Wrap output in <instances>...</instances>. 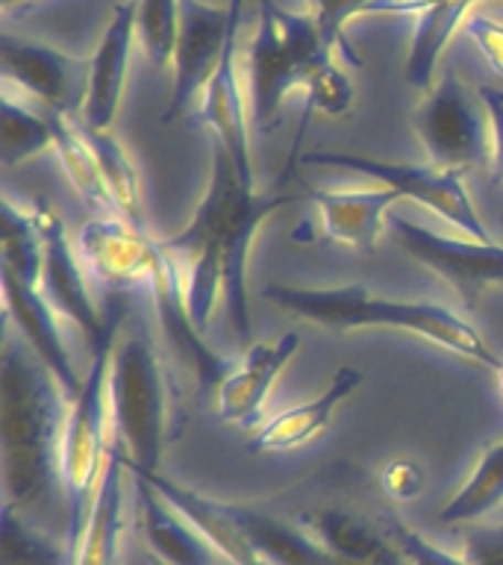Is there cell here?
<instances>
[{"mask_svg": "<svg viewBox=\"0 0 503 565\" xmlns=\"http://www.w3.org/2000/svg\"><path fill=\"white\" fill-rule=\"evenodd\" d=\"M289 203H295V194H259L256 185H247L227 150L215 145L210 183L189 227L171 238H159L162 250L174 256L194 324L203 333L210 327L218 295L224 291L238 339L250 342V307H247L250 242L256 230Z\"/></svg>", "mask_w": 503, "mask_h": 565, "instance_id": "1", "label": "cell"}, {"mask_svg": "<svg viewBox=\"0 0 503 565\" xmlns=\"http://www.w3.org/2000/svg\"><path fill=\"white\" fill-rule=\"evenodd\" d=\"M71 401L60 380L12 330L0 348V471L3 507L39 524L65 501L62 439Z\"/></svg>", "mask_w": 503, "mask_h": 565, "instance_id": "2", "label": "cell"}, {"mask_svg": "<svg viewBox=\"0 0 503 565\" xmlns=\"http://www.w3.org/2000/svg\"><path fill=\"white\" fill-rule=\"evenodd\" d=\"M274 307L312 324L330 330H356V327H395L406 333L424 335L445 351L468 356L485 369L497 371L503 365L501 356L485 344L471 321H465L448 307L430 300H404L377 295L368 286H330V289H303V286H282L274 282L263 291Z\"/></svg>", "mask_w": 503, "mask_h": 565, "instance_id": "3", "label": "cell"}, {"mask_svg": "<svg viewBox=\"0 0 503 565\" xmlns=\"http://www.w3.org/2000/svg\"><path fill=\"white\" fill-rule=\"evenodd\" d=\"M115 433L132 466L159 471L168 445V380L145 327H130L115 344L109 369Z\"/></svg>", "mask_w": 503, "mask_h": 565, "instance_id": "4", "label": "cell"}, {"mask_svg": "<svg viewBox=\"0 0 503 565\" xmlns=\"http://www.w3.org/2000/svg\"><path fill=\"white\" fill-rule=\"evenodd\" d=\"M127 295L121 291H106L104 318L106 324L95 344L88 348V371L83 377L79 395L71 401L68 424H65V439H62V480L74 501V512L79 519V507L92 503L97 480L104 475L106 457V404H109V369H113V353L118 344V330L127 318Z\"/></svg>", "mask_w": 503, "mask_h": 565, "instance_id": "5", "label": "cell"}, {"mask_svg": "<svg viewBox=\"0 0 503 565\" xmlns=\"http://www.w3.org/2000/svg\"><path fill=\"white\" fill-rule=\"evenodd\" d=\"M415 136L421 139L430 166L441 171H468L483 166L492 150L489 113L480 95L462 83L457 71H445L413 113Z\"/></svg>", "mask_w": 503, "mask_h": 565, "instance_id": "6", "label": "cell"}, {"mask_svg": "<svg viewBox=\"0 0 503 565\" xmlns=\"http://www.w3.org/2000/svg\"><path fill=\"white\" fill-rule=\"evenodd\" d=\"M300 166H333L351 168L360 174L374 177L386 189H395L400 198L421 203L439 218L477 238V242H492L483 218L477 215L474 203L468 198L462 174L457 171H441L436 166H406V162H388V159H374L365 153H351V150H312L300 157Z\"/></svg>", "mask_w": 503, "mask_h": 565, "instance_id": "7", "label": "cell"}, {"mask_svg": "<svg viewBox=\"0 0 503 565\" xmlns=\"http://www.w3.org/2000/svg\"><path fill=\"white\" fill-rule=\"evenodd\" d=\"M392 230L397 245L415 263H421L424 268L450 282V289L457 291L465 307H474L485 286L503 282V245L477 242L471 236H441L400 215L392 218Z\"/></svg>", "mask_w": 503, "mask_h": 565, "instance_id": "8", "label": "cell"}, {"mask_svg": "<svg viewBox=\"0 0 503 565\" xmlns=\"http://www.w3.org/2000/svg\"><path fill=\"white\" fill-rule=\"evenodd\" d=\"M245 0H229L227 7H210L203 0H180V35L174 51V92L171 104L162 113V121L171 124L189 109L194 97L206 92L212 74L227 51L229 30Z\"/></svg>", "mask_w": 503, "mask_h": 565, "instance_id": "9", "label": "cell"}, {"mask_svg": "<svg viewBox=\"0 0 503 565\" xmlns=\"http://www.w3.org/2000/svg\"><path fill=\"white\" fill-rule=\"evenodd\" d=\"M0 65L3 83L18 86L35 97L44 109L74 115L86 106L88 92V62L71 60L68 53L56 51L51 44L33 42L24 35H0Z\"/></svg>", "mask_w": 503, "mask_h": 565, "instance_id": "10", "label": "cell"}, {"mask_svg": "<svg viewBox=\"0 0 503 565\" xmlns=\"http://www.w3.org/2000/svg\"><path fill=\"white\" fill-rule=\"evenodd\" d=\"M148 295L153 298L159 327H162L171 351L192 369L203 395H210V392L218 395L221 383L233 371V362L227 356H221L212 344H206L203 330L194 324L192 309H189V300H185L180 268H176L174 256L162 250V245H159V259L157 268H153V277H150Z\"/></svg>", "mask_w": 503, "mask_h": 565, "instance_id": "11", "label": "cell"}, {"mask_svg": "<svg viewBox=\"0 0 503 565\" xmlns=\"http://www.w3.org/2000/svg\"><path fill=\"white\" fill-rule=\"evenodd\" d=\"M35 221H39V230H42V282L39 289L47 298L56 312H60L65 321L77 327L79 333L86 335L88 348L95 344V339L104 330L106 318L104 309L97 307L95 295L88 289V280L83 268H79V259L74 254L68 238V227L51 203H39L35 206Z\"/></svg>", "mask_w": 503, "mask_h": 565, "instance_id": "12", "label": "cell"}, {"mask_svg": "<svg viewBox=\"0 0 503 565\" xmlns=\"http://www.w3.org/2000/svg\"><path fill=\"white\" fill-rule=\"evenodd\" d=\"M79 256L106 291L127 295L150 286L159 245L124 218H92L79 230Z\"/></svg>", "mask_w": 503, "mask_h": 565, "instance_id": "13", "label": "cell"}, {"mask_svg": "<svg viewBox=\"0 0 503 565\" xmlns=\"http://www.w3.org/2000/svg\"><path fill=\"white\" fill-rule=\"evenodd\" d=\"M247 77H250V109L263 127H274L286 95L295 86L307 83L303 65L274 18L271 0H259V26L247 51Z\"/></svg>", "mask_w": 503, "mask_h": 565, "instance_id": "14", "label": "cell"}, {"mask_svg": "<svg viewBox=\"0 0 503 565\" xmlns=\"http://www.w3.org/2000/svg\"><path fill=\"white\" fill-rule=\"evenodd\" d=\"M136 15H139V0H121L100 39V47L88 60V92L79 118L92 130L109 132L118 118V106L127 86V68H130L132 39H136Z\"/></svg>", "mask_w": 503, "mask_h": 565, "instance_id": "15", "label": "cell"}, {"mask_svg": "<svg viewBox=\"0 0 503 565\" xmlns=\"http://www.w3.org/2000/svg\"><path fill=\"white\" fill-rule=\"evenodd\" d=\"M242 9L238 7L233 30H229L227 51L221 56L218 71L212 74L210 86L203 92L201 100V124H206L218 145L229 153L233 166L238 168V174L247 185H256L254 177V157H250V130H247V100L238 83V56H236V42H238V21H242Z\"/></svg>", "mask_w": 503, "mask_h": 565, "instance_id": "16", "label": "cell"}, {"mask_svg": "<svg viewBox=\"0 0 503 565\" xmlns=\"http://www.w3.org/2000/svg\"><path fill=\"white\" fill-rule=\"evenodd\" d=\"M0 282H3V300H7V318L18 327V333L24 335V342L33 348L35 356L51 369L53 377L60 380L68 401H74L83 388V377L74 369L68 348L62 342L56 309L47 303L39 286H30L3 265H0Z\"/></svg>", "mask_w": 503, "mask_h": 565, "instance_id": "17", "label": "cell"}, {"mask_svg": "<svg viewBox=\"0 0 503 565\" xmlns=\"http://www.w3.org/2000/svg\"><path fill=\"white\" fill-rule=\"evenodd\" d=\"M127 454V450H124ZM127 468L136 471L139 477H145L153 489H157L162 498H165L171 507H174L180 515H183L189 524H192L197 533H201L206 542L212 545V551H218L229 565H268L259 547L250 542V536L245 533V527L238 524L236 507L229 503H218L203 498V494L185 489L176 480L165 477L162 471H150V468L132 466L130 457H127Z\"/></svg>", "mask_w": 503, "mask_h": 565, "instance_id": "18", "label": "cell"}, {"mask_svg": "<svg viewBox=\"0 0 503 565\" xmlns=\"http://www.w3.org/2000/svg\"><path fill=\"white\" fill-rule=\"evenodd\" d=\"M298 333H282L271 344H247V353L242 356V362L233 365V371H229L227 380L218 388L221 422L238 424V427H247V430L256 427L274 380L289 365L291 356L298 353Z\"/></svg>", "mask_w": 503, "mask_h": 565, "instance_id": "19", "label": "cell"}, {"mask_svg": "<svg viewBox=\"0 0 503 565\" xmlns=\"http://www.w3.org/2000/svg\"><path fill=\"white\" fill-rule=\"evenodd\" d=\"M309 201L315 203L324 233L339 245L371 250L377 245L386 212L400 201L395 189H312Z\"/></svg>", "mask_w": 503, "mask_h": 565, "instance_id": "20", "label": "cell"}, {"mask_svg": "<svg viewBox=\"0 0 503 565\" xmlns=\"http://www.w3.org/2000/svg\"><path fill=\"white\" fill-rule=\"evenodd\" d=\"M309 536H315L327 551L356 565H409L397 545L395 524L379 530L374 521L347 510H312L298 521Z\"/></svg>", "mask_w": 503, "mask_h": 565, "instance_id": "21", "label": "cell"}, {"mask_svg": "<svg viewBox=\"0 0 503 565\" xmlns=\"http://www.w3.org/2000/svg\"><path fill=\"white\" fill-rule=\"evenodd\" d=\"M362 377L365 374L356 369L335 371V377L330 380V386L321 395L274 415L271 422H265L259 430H254V436L247 441L250 454H280V450H295L307 445L309 439H315L318 433L330 424L335 409L362 386Z\"/></svg>", "mask_w": 503, "mask_h": 565, "instance_id": "22", "label": "cell"}, {"mask_svg": "<svg viewBox=\"0 0 503 565\" xmlns=\"http://www.w3.org/2000/svg\"><path fill=\"white\" fill-rule=\"evenodd\" d=\"M124 475H127V454L115 445L109 448L104 475L97 480L92 503L86 507L74 565H118L124 530Z\"/></svg>", "mask_w": 503, "mask_h": 565, "instance_id": "23", "label": "cell"}, {"mask_svg": "<svg viewBox=\"0 0 503 565\" xmlns=\"http://www.w3.org/2000/svg\"><path fill=\"white\" fill-rule=\"evenodd\" d=\"M130 471V468H127ZM139 489L141 530L148 539L150 556L165 565H212V545L153 489V486L130 471Z\"/></svg>", "mask_w": 503, "mask_h": 565, "instance_id": "24", "label": "cell"}, {"mask_svg": "<svg viewBox=\"0 0 503 565\" xmlns=\"http://www.w3.org/2000/svg\"><path fill=\"white\" fill-rule=\"evenodd\" d=\"M236 519L250 542L259 547V554L268 559V565H356L327 551L300 524H289L250 507H236Z\"/></svg>", "mask_w": 503, "mask_h": 565, "instance_id": "25", "label": "cell"}, {"mask_svg": "<svg viewBox=\"0 0 503 565\" xmlns=\"http://www.w3.org/2000/svg\"><path fill=\"white\" fill-rule=\"evenodd\" d=\"M53 124V150L62 162V171L71 180V185L77 189L79 201L86 203L88 210L97 212V218H121L118 203L113 201V194L106 189L104 177L97 171L95 157L88 153L86 141L79 136V124L74 115H62L47 109Z\"/></svg>", "mask_w": 503, "mask_h": 565, "instance_id": "26", "label": "cell"}, {"mask_svg": "<svg viewBox=\"0 0 503 565\" xmlns=\"http://www.w3.org/2000/svg\"><path fill=\"white\" fill-rule=\"evenodd\" d=\"M474 7V0H450L441 7H432L418 15L415 24L413 47L406 60V83H413L421 92H430L436 86V68H439L441 51L448 47L450 35L457 33L459 24H465L468 12Z\"/></svg>", "mask_w": 503, "mask_h": 565, "instance_id": "27", "label": "cell"}, {"mask_svg": "<svg viewBox=\"0 0 503 565\" xmlns=\"http://www.w3.org/2000/svg\"><path fill=\"white\" fill-rule=\"evenodd\" d=\"M503 503V441L485 445L474 471L459 492L441 507L445 524H477Z\"/></svg>", "mask_w": 503, "mask_h": 565, "instance_id": "28", "label": "cell"}, {"mask_svg": "<svg viewBox=\"0 0 503 565\" xmlns=\"http://www.w3.org/2000/svg\"><path fill=\"white\" fill-rule=\"evenodd\" d=\"M53 148V124L47 109H30L24 100L3 88L0 95V162L15 168L26 159L39 157L42 150Z\"/></svg>", "mask_w": 503, "mask_h": 565, "instance_id": "29", "label": "cell"}, {"mask_svg": "<svg viewBox=\"0 0 503 565\" xmlns=\"http://www.w3.org/2000/svg\"><path fill=\"white\" fill-rule=\"evenodd\" d=\"M79 136L86 141L88 153L95 157L97 171L104 177L106 189L113 194V201L118 203L121 210V218L132 227L141 230V206H139V174H136V166L127 157V150L115 136L100 130H92L88 124H83V118H77Z\"/></svg>", "mask_w": 503, "mask_h": 565, "instance_id": "30", "label": "cell"}, {"mask_svg": "<svg viewBox=\"0 0 503 565\" xmlns=\"http://www.w3.org/2000/svg\"><path fill=\"white\" fill-rule=\"evenodd\" d=\"M0 265L15 271L30 286L42 282V230L35 221V212L18 206L12 198L0 203Z\"/></svg>", "mask_w": 503, "mask_h": 565, "instance_id": "31", "label": "cell"}, {"mask_svg": "<svg viewBox=\"0 0 503 565\" xmlns=\"http://www.w3.org/2000/svg\"><path fill=\"white\" fill-rule=\"evenodd\" d=\"M0 565H74L68 545L51 536L42 524L3 507Z\"/></svg>", "mask_w": 503, "mask_h": 565, "instance_id": "32", "label": "cell"}, {"mask_svg": "<svg viewBox=\"0 0 503 565\" xmlns=\"http://www.w3.org/2000/svg\"><path fill=\"white\" fill-rule=\"evenodd\" d=\"M136 35L157 68H165L168 62H174L176 35H180V0H139Z\"/></svg>", "mask_w": 503, "mask_h": 565, "instance_id": "33", "label": "cell"}, {"mask_svg": "<svg viewBox=\"0 0 503 565\" xmlns=\"http://www.w3.org/2000/svg\"><path fill=\"white\" fill-rule=\"evenodd\" d=\"M309 109H321L324 115H344L353 106V83L335 62H327L307 79Z\"/></svg>", "mask_w": 503, "mask_h": 565, "instance_id": "34", "label": "cell"}, {"mask_svg": "<svg viewBox=\"0 0 503 565\" xmlns=\"http://www.w3.org/2000/svg\"><path fill=\"white\" fill-rule=\"evenodd\" d=\"M379 486L383 492L397 503L415 501L424 489V471L415 459H392L379 475Z\"/></svg>", "mask_w": 503, "mask_h": 565, "instance_id": "35", "label": "cell"}, {"mask_svg": "<svg viewBox=\"0 0 503 565\" xmlns=\"http://www.w3.org/2000/svg\"><path fill=\"white\" fill-rule=\"evenodd\" d=\"M465 559L471 565H503V524H468Z\"/></svg>", "mask_w": 503, "mask_h": 565, "instance_id": "36", "label": "cell"}, {"mask_svg": "<svg viewBox=\"0 0 503 565\" xmlns=\"http://www.w3.org/2000/svg\"><path fill=\"white\" fill-rule=\"evenodd\" d=\"M368 3L371 0H321V7L315 9V18L318 30L324 35V42L330 44V47H335V44L347 47L342 35L344 24H347L353 15H362Z\"/></svg>", "mask_w": 503, "mask_h": 565, "instance_id": "37", "label": "cell"}, {"mask_svg": "<svg viewBox=\"0 0 503 565\" xmlns=\"http://www.w3.org/2000/svg\"><path fill=\"white\" fill-rule=\"evenodd\" d=\"M395 536L409 565H471L465 556H453L448 551H441L439 545H432L430 539H424L421 533H415L409 527L395 524Z\"/></svg>", "mask_w": 503, "mask_h": 565, "instance_id": "38", "label": "cell"}, {"mask_svg": "<svg viewBox=\"0 0 503 565\" xmlns=\"http://www.w3.org/2000/svg\"><path fill=\"white\" fill-rule=\"evenodd\" d=\"M462 26H465V33L474 39L480 53L489 60V65H492V68L503 77V24L501 21L483 15V12H468L465 24Z\"/></svg>", "mask_w": 503, "mask_h": 565, "instance_id": "39", "label": "cell"}, {"mask_svg": "<svg viewBox=\"0 0 503 565\" xmlns=\"http://www.w3.org/2000/svg\"><path fill=\"white\" fill-rule=\"evenodd\" d=\"M477 95L483 100L489 121H492V159H494V177L503 183V92L492 86H480Z\"/></svg>", "mask_w": 503, "mask_h": 565, "instance_id": "40", "label": "cell"}, {"mask_svg": "<svg viewBox=\"0 0 503 565\" xmlns=\"http://www.w3.org/2000/svg\"><path fill=\"white\" fill-rule=\"evenodd\" d=\"M450 0H371L362 15H406V12H427L432 7H441ZM480 3V0H474Z\"/></svg>", "mask_w": 503, "mask_h": 565, "instance_id": "41", "label": "cell"}, {"mask_svg": "<svg viewBox=\"0 0 503 565\" xmlns=\"http://www.w3.org/2000/svg\"><path fill=\"white\" fill-rule=\"evenodd\" d=\"M494 374H497V388H501V395H503V365L494 371Z\"/></svg>", "mask_w": 503, "mask_h": 565, "instance_id": "42", "label": "cell"}, {"mask_svg": "<svg viewBox=\"0 0 503 565\" xmlns=\"http://www.w3.org/2000/svg\"><path fill=\"white\" fill-rule=\"evenodd\" d=\"M15 3H24V0H3V9H12Z\"/></svg>", "mask_w": 503, "mask_h": 565, "instance_id": "43", "label": "cell"}, {"mask_svg": "<svg viewBox=\"0 0 503 565\" xmlns=\"http://www.w3.org/2000/svg\"><path fill=\"white\" fill-rule=\"evenodd\" d=\"M150 565H165V563H159L157 556H150Z\"/></svg>", "mask_w": 503, "mask_h": 565, "instance_id": "44", "label": "cell"}, {"mask_svg": "<svg viewBox=\"0 0 503 565\" xmlns=\"http://www.w3.org/2000/svg\"><path fill=\"white\" fill-rule=\"evenodd\" d=\"M312 3H315V9H318V7H321V0H312Z\"/></svg>", "mask_w": 503, "mask_h": 565, "instance_id": "45", "label": "cell"}]
</instances>
